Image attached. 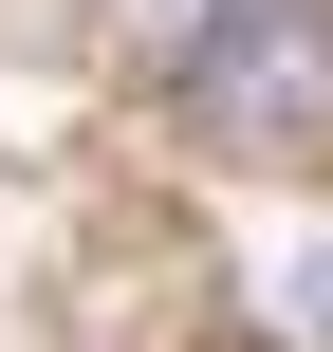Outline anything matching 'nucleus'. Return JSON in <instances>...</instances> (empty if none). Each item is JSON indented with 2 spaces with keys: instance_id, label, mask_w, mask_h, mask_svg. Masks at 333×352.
Returning <instances> with one entry per match:
<instances>
[{
  "instance_id": "f257e3e1",
  "label": "nucleus",
  "mask_w": 333,
  "mask_h": 352,
  "mask_svg": "<svg viewBox=\"0 0 333 352\" xmlns=\"http://www.w3.org/2000/svg\"><path fill=\"white\" fill-rule=\"evenodd\" d=\"M204 111L260 130V148L333 130V0H222L204 19Z\"/></svg>"
}]
</instances>
